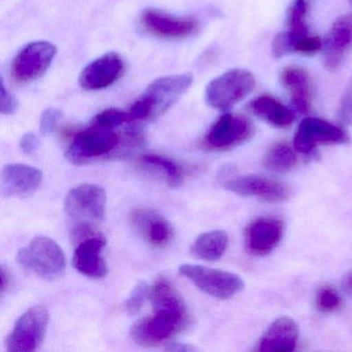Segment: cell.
<instances>
[{
  "instance_id": "f35d334b",
  "label": "cell",
  "mask_w": 352,
  "mask_h": 352,
  "mask_svg": "<svg viewBox=\"0 0 352 352\" xmlns=\"http://www.w3.org/2000/svg\"><path fill=\"white\" fill-rule=\"evenodd\" d=\"M348 1H349L350 5L352 6V0H348Z\"/></svg>"
},
{
  "instance_id": "7a4b0ae2",
  "label": "cell",
  "mask_w": 352,
  "mask_h": 352,
  "mask_svg": "<svg viewBox=\"0 0 352 352\" xmlns=\"http://www.w3.org/2000/svg\"><path fill=\"white\" fill-rule=\"evenodd\" d=\"M192 84L189 74L160 78L148 86L129 111L131 121H150L172 108Z\"/></svg>"
},
{
  "instance_id": "4dcf8cb0",
  "label": "cell",
  "mask_w": 352,
  "mask_h": 352,
  "mask_svg": "<svg viewBox=\"0 0 352 352\" xmlns=\"http://www.w3.org/2000/svg\"><path fill=\"white\" fill-rule=\"evenodd\" d=\"M338 117L340 122L343 124H352V82L342 96L339 110H338Z\"/></svg>"
},
{
  "instance_id": "7402d4cb",
  "label": "cell",
  "mask_w": 352,
  "mask_h": 352,
  "mask_svg": "<svg viewBox=\"0 0 352 352\" xmlns=\"http://www.w3.org/2000/svg\"><path fill=\"white\" fill-rule=\"evenodd\" d=\"M250 110L258 118L273 126L287 127L294 121V113L272 96L255 98L250 104Z\"/></svg>"
},
{
  "instance_id": "5b68a950",
  "label": "cell",
  "mask_w": 352,
  "mask_h": 352,
  "mask_svg": "<svg viewBox=\"0 0 352 352\" xmlns=\"http://www.w3.org/2000/svg\"><path fill=\"white\" fill-rule=\"evenodd\" d=\"M179 273L201 292L218 300H228L244 288V282L240 276L201 265L184 263L179 267Z\"/></svg>"
},
{
  "instance_id": "83f0119b",
  "label": "cell",
  "mask_w": 352,
  "mask_h": 352,
  "mask_svg": "<svg viewBox=\"0 0 352 352\" xmlns=\"http://www.w3.org/2000/svg\"><path fill=\"white\" fill-rule=\"evenodd\" d=\"M131 122L129 112H123L117 109H108L102 111L100 114L94 117L92 124L100 125L108 129H116L124 123Z\"/></svg>"
},
{
  "instance_id": "d6986e66",
  "label": "cell",
  "mask_w": 352,
  "mask_h": 352,
  "mask_svg": "<svg viewBox=\"0 0 352 352\" xmlns=\"http://www.w3.org/2000/svg\"><path fill=\"white\" fill-rule=\"evenodd\" d=\"M42 170L26 164H7L3 168L1 190L6 197L30 195L40 187Z\"/></svg>"
},
{
  "instance_id": "5bb4252c",
  "label": "cell",
  "mask_w": 352,
  "mask_h": 352,
  "mask_svg": "<svg viewBox=\"0 0 352 352\" xmlns=\"http://www.w3.org/2000/svg\"><path fill=\"white\" fill-rule=\"evenodd\" d=\"M322 63L329 72L341 67L352 50V13L339 18L331 26L322 43Z\"/></svg>"
},
{
  "instance_id": "30bf717a",
  "label": "cell",
  "mask_w": 352,
  "mask_h": 352,
  "mask_svg": "<svg viewBox=\"0 0 352 352\" xmlns=\"http://www.w3.org/2000/svg\"><path fill=\"white\" fill-rule=\"evenodd\" d=\"M254 126L250 119L238 114L220 117L206 135L205 144L209 149L226 151L242 145L251 139Z\"/></svg>"
},
{
  "instance_id": "6da1fadb",
  "label": "cell",
  "mask_w": 352,
  "mask_h": 352,
  "mask_svg": "<svg viewBox=\"0 0 352 352\" xmlns=\"http://www.w3.org/2000/svg\"><path fill=\"white\" fill-rule=\"evenodd\" d=\"M149 298L154 314L138 321L131 338L141 346H156L180 333L187 323L186 305L170 280L158 278L150 289Z\"/></svg>"
},
{
  "instance_id": "603a6c76",
  "label": "cell",
  "mask_w": 352,
  "mask_h": 352,
  "mask_svg": "<svg viewBox=\"0 0 352 352\" xmlns=\"http://www.w3.org/2000/svg\"><path fill=\"white\" fill-rule=\"evenodd\" d=\"M228 246V236L223 230H211L197 236L190 252L195 258L216 261L221 258Z\"/></svg>"
},
{
  "instance_id": "74e56055",
  "label": "cell",
  "mask_w": 352,
  "mask_h": 352,
  "mask_svg": "<svg viewBox=\"0 0 352 352\" xmlns=\"http://www.w3.org/2000/svg\"><path fill=\"white\" fill-rule=\"evenodd\" d=\"M342 284H343L345 292L349 294L350 296H352V272H349L347 275H345V277L343 278V281H342Z\"/></svg>"
},
{
  "instance_id": "8d00e7d4",
  "label": "cell",
  "mask_w": 352,
  "mask_h": 352,
  "mask_svg": "<svg viewBox=\"0 0 352 352\" xmlns=\"http://www.w3.org/2000/svg\"><path fill=\"white\" fill-rule=\"evenodd\" d=\"M166 350H170V351L184 352L191 351V350L195 349L190 347V346H187L186 344L172 343L168 345V347H166Z\"/></svg>"
},
{
  "instance_id": "9a60e30c",
  "label": "cell",
  "mask_w": 352,
  "mask_h": 352,
  "mask_svg": "<svg viewBox=\"0 0 352 352\" xmlns=\"http://www.w3.org/2000/svg\"><path fill=\"white\" fill-rule=\"evenodd\" d=\"M129 224L135 234L147 241L152 246L162 248L174 239V228L157 212L150 209L133 210L129 215Z\"/></svg>"
},
{
  "instance_id": "4fadbf2b",
  "label": "cell",
  "mask_w": 352,
  "mask_h": 352,
  "mask_svg": "<svg viewBox=\"0 0 352 352\" xmlns=\"http://www.w3.org/2000/svg\"><path fill=\"white\" fill-rule=\"evenodd\" d=\"M223 187L226 190L232 191L236 195L256 197L267 203H281L290 197L289 188L286 185L255 175L236 177L232 180L226 181Z\"/></svg>"
},
{
  "instance_id": "d590c367",
  "label": "cell",
  "mask_w": 352,
  "mask_h": 352,
  "mask_svg": "<svg viewBox=\"0 0 352 352\" xmlns=\"http://www.w3.org/2000/svg\"><path fill=\"white\" fill-rule=\"evenodd\" d=\"M10 284V274L5 265H1V294L6 292Z\"/></svg>"
},
{
  "instance_id": "e575fe53",
  "label": "cell",
  "mask_w": 352,
  "mask_h": 352,
  "mask_svg": "<svg viewBox=\"0 0 352 352\" xmlns=\"http://www.w3.org/2000/svg\"><path fill=\"white\" fill-rule=\"evenodd\" d=\"M20 148L26 155L34 154L38 148V137L34 133H25L20 141Z\"/></svg>"
},
{
  "instance_id": "9c48e42d",
  "label": "cell",
  "mask_w": 352,
  "mask_h": 352,
  "mask_svg": "<svg viewBox=\"0 0 352 352\" xmlns=\"http://www.w3.org/2000/svg\"><path fill=\"white\" fill-rule=\"evenodd\" d=\"M107 195L96 184L79 185L71 189L65 197V213L78 222L102 221L106 214Z\"/></svg>"
},
{
  "instance_id": "52a82bcc",
  "label": "cell",
  "mask_w": 352,
  "mask_h": 352,
  "mask_svg": "<svg viewBox=\"0 0 352 352\" xmlns=\"http://www.w3.org/2000/svg\"><path fill=\"white\" fill-rule=\"evenodd\" d=\"M49 314L44 306L32 307L16 321L6 347L10 352H32L38 349L46 335Z\"/></svg>"
},
{
  "instance_id": "d4e9b609",
  "label": "cell",
  "mask_w": 352,
  "mask_h": 352,
  "mask_svg": "<svg viewBox=\"0 0 352 352\" xmlns=\"http://www.w3.org/2000/svg\"><path fill=\"white\" fill-rule=\"evenodd\" d=\"M263 164L273 172L286 173L296 166V155L289 146L279 144L267 152Z\"/></svg>"
},
{
  "instance_id": "3957f363",
  "label": "cell",
  "mask_w": 352,
  "mask_h": 352,
  "mask_svg": "<svg viewBox=\"0 0 352 352\" xmlns=\"http://www.w3.org/2000/svg\"><path fill=\"white\" fill-rule=\"evenodd\" d=\"M18 263L24 270L32 271L40 278L54 280L63 276L65 257L63 249L51 238L38 236L20 249Z\"/></svg>"
},
{
  "instance_id": "8fae6325",
  "label": "cell",
  "mask_w": 352,
  "mask_h": 352,
  "mask_svg": "<svg viewBox=\"0 0 352 352\" xmlns=\"http://www.w3.org/2000/svg\"><path fill=\"white\" fill-rule=\"evenodd\" d=\"M141 24L148 34L166 40L190 38L199 30V23L195 18L177 17L153 8L144 10Z\"/></svg>"
},
{
  "instance_id": "ffe728a7",
  "label": "cell",
  "mask_w": 352,
  "mask_h": 352,
  "mask_svg": "<svg viewBox=\"0 0 352 352\" xmlns=\"http://www.w3.org/2000/svg\"><path fill=\"white\" fill-rule=\"evenodd\" d=\"M298 339V327L294 319L279 317L267 327L257 344L258 351H292Z\"/></svg>"
},
{
  "instance_id": "cb8c5ba5",
  "label": "cell",
  "mask_w": 352,
  "mask_h": 352,
  "mask_svg": "<svg viewBox=\"0 0 352 352\" xmlns=\"http://www.w3.org/2000/svg\"><path fill=\"white\" fill-rule=\"evenodd\" d=\"M140 162L145 166L157 170L166 179V183L170 187H177L182 183V170L180 166L162 155H155V154H147L140 158Z\"/></svg>"
},
{
  "instance_id": "8992f818",
  "label": "cell",
  "mask_w": 352,
  "mask_h": 352,
  "mask_svg": "<svg viewBox=\"0 0 352 352\" xmlns=\"http://www.w3.org/2000/svg\"><path fill=\"white\" fill-rule=\"evenodd\" d=\"M120 138L112 129L92 124L76 135L67 151V158L76 164H87L112 153Z\"/></svg>"
},
{
  "instance_id": "e0dca14e",
  "label": "cell",
  "mask_w": 352,
  "mask_h": 352,
  "mask_svg": "<svg viewBox=\"0 0 352 352\" xmlns=\"http://www.w3.org/2000/svg\"><path fill=\"white\" fill-rule=\"evenodd\" d=\"M283 232L284 226L281 220L277 218H259L247 228L245 236L247 250L251 254H267L278 246Z\"/></svg>"
},
{
  "instance_id": "1f68e13d",
  "label": "cell",
  "mask_w": 352,
  "mask_h": 352,
  "mask_svg": "<svg viewBox=\"0 0 352 352\" xmlns=\"http://www.w3.org/2000/svg\"><path fill=\"white\" fill-rule=\"evenodd\" d=\"M61 117H63L61 111L57 110V109H47L41 117L40 127L43 135L52 133L56 129Z\"/></svg>"
},
{
  "instance_id": "2e32d148",
  "label": "cell",
  "mask_w": 352,
  "mask_h": 352,
  "mask_svg": "<svg viewBox=\"0 0 352 352\" xmlns=\"http://www.w3.org/2000/svg\"><path fill=\"white\" fill-rule=\"evenodd\" d=\"M124 63L120 55L107 53L90 63L80 75V85L87 91L104 89L122 75Z\"/></svg>"
},
{
  "instance_id": "44dd1931",
  "label": "cell",
  "mask_w": 352,
  "mask_h": 352,
  "mask_svg": "<svg viewBox=\"0 0 352 352\" xmlns=\"http://www.w3.org/2000/svg\"><path fill=\"white\" fill-rule=\"evenodd\" d=\"M280 79L298 112L307 114L311 108L310 79L308 73L302 67H288L282 71Z\"/></svg>"
},
{
  "instance_id": "7c38bea8",
  "label": "cell",
  "mask_w": 352,
  "mask_h": 352,
  "mask_svg": "<svg viewBox=\"0 0 352 352\" xmlns=\"http://www.w3.org/2000/svg\"><path fill=\"white\" fill-rule=\"evenodd\" d=\"M347 141V135L343 129L322 119H304L294 135V145L296 151L308 154L316 146L325 144H342Z\"/></svg>"
},
{
  "instance_id": "ba28073f",
  "label": "cell",
  "mask_w": 352,
  "mask_h": 352,
  "mask_svg": "<svg viewBox=\"0 0 352 352\" xmlns=\"http://www.w3.org/2000/svg\"><path fill=\"white\" fill-rule=\"evenodd\" d=\"M56 53V47L44 41L26 45L14 59L13 79L21 84L32 83L40 79L52 65Z\"/></svg>"
},
{
  "instance_id": "484cf974",
  "label": "cell",
  "mask_w": 352,
  "mask_h": 352,
  "mask_svg": "<svg viewBox=\"0 0 352 352\" xmlns=\"http://www.w3.org/2000/svg\"><path fill=\"white\" fill-rule=\"evenodd\" d=\"M307 14V3L305 0H294L288 11L287 25L290 34L300 41L308 36V28L305 23Z\"/></svg>"
},
{
  "instance_id": "836d02e7",
  "label": "cell",
  "mask_w": 352,
  "mask_h": 352,
  "mask_svg": "<svg viewBox=\"0 0 352 352\" xmlns=\"http://www.w3.org/2000/svg\"><path fill=\"white\" fill-rule=\"evenodd\" d=\"M18 102L16 98L6 89L5 84L0 87V111L3 115H12L17 110Z\"/></svg>"
},
{
  "instance_id": "277c9868",
  "label": "cell",
  "mask_w": 352,
  "mask_h": 352,
  "mask_svg": "<svg viewBox=\"0 0 352 352\" xmlns=\"http://www.w3.org/2000/svg\"><path fill=\"white\" fill-rule=\"evenodd\" d=\"M254 87V76L250 72L232 69L210 82L206 89V100L216 110H228L248 96Z\"/></svg>"
},
{
  "instance_id": "f546056e",
  "label": "cell",
  "mask_w": 352,
  "mask_h": 352,
  "mask_svg": "<svg viewBox=\"0 0 352 352\" xmlns=\"http://www.w3.org/2000/svg\"><path fill=\"white\" fill-rule=\"evenodd\" d=\"M296 43L298 41L288 32L277 34L272 42L273 56L278 59L281 58L284 55L294 52Z\"/></svg>"
},
{
  "instance_id": "f1b7e54d",
  "label": "cell",
  "mask_w": 352,
  "mask_h": 352,
  "mask_svg": "<svg viewBox=\"0 0 352 352\" xmlns=\"http://www.w3.org/2000/svg\"><path fill=\"white\" fill-rule=\"evenodd\" d=\"M150 289L144 280L138 282L137 285L131 290L127 300H125L124 308L129 314L135 315L141 310L144 300L147 298Z\"/></svg>"
},
{
  "instance_id": "ac0fdd59",
  "label": "cell",
  "mask_w": 352,
  "mask_h": 352,
  "mask_svg": "<svg viewBox=\"0 0 352 352\" xmlns=\"http://www.w3.org/2000/svg\"><path fill=\"white\" fill-rule=\"evenodd\" d=\"M106 239L94 234L84 239L76 247L73 263L78 272L89 278H102L108 273V267L102 257Z\"/></svg>"
},
{
  "instance_id": "d6a6232c",
  "label": "cell",
  "mask_w": 352,
  "mask_h": 352,
  "mask_svg": "<svg viewBox=\"0 0 352 352\" xmlns=\"http://www.w3.org/2000/svg\"><path fill=\"white\" fill-rule=\"evenodd\" d=\"M321 49H322V42L318 36H307L296 43L294 52L304 55H313L316 54Z\"/></svg>"
},
{
  "instance_id": "4316f807",
  "label": "cell",
  "mask_w": 352,
  "mask_h": 352,
  "mask_svg": "<svg viewBox=\"0 0 352 352\" xmlns=\"http://www.w3.org/2000/svg\"><path fill=\"white\" fill-rule=\"evenodd\" d=\"M317 308L321 312L331 313L339 310L342 307V300L335 288L329 285H322L316 292Z\"/></svg>"
}]
</instances>
